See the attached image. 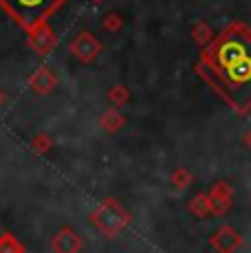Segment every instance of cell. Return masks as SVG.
<instances>
[{
	"label": "cell",
	"instance_id": "3957f363",
	"mask_svg": "<svg viewBox=\"0 0 251 253\" xmlns=\"http://www.w3.org/2000/svg\"><path fill=\"white\" fill-rule=\"evenodd\" d=\"M97 51H99V44L90 36H82L80 40L73 42V53L77 57H82V60H90Z\"/></svg>",
	"mask_w": 251,
	"mask_h": 253
},
{
	"label": "cell",
	"instance_id": "6da1fadb",
	"mask_svg": "<svg viewBox=\"0 0 251 253\" xmlns=\"http://www.w3.org/2000/svg\"><path fill=\"white\" fill-rule=\"evenodd\" d=\"M214 66L225 90L238 106L251 101V38L231 31L214 48Z\"/></svg>",
	"mask_w": 251,
	"mask_h": 253
},
{
	"label": "cell",
	"instance_id": "7a4b0ae2",
	"mask_svg": "<svg viewBox=\"0 0 251 253\" xmlns=\"http://www.w3.org/2000/svg\"><path fill=\"white\" fill-rule=\"evenodd\" d=\"M64 0H0V7L20 27L31 31L38 24H44V20Z\"/></svg>",
	"mask_w": 251,
	"mask_h": 253
},
{
	"label": "cell",
	"instance_id": "277c9868",
	"mask_svg": "<svg viewBox=\"0 0 251 253\" xmlns=\"http://www.w3.org/2000/svg\"><path fill=\"white\" fill-rule=\"evenodd\" d=\"M31 31H33L31 44L36 46L40 53H44V48H46V44H49V40H51V33L46 31V29H44V31H40V24H38L36 29H31Z\"/></svg>",
	"mask_w": 251,
	"mask_h": 253
},
{
	"label": "cell",
	"instance_id": "5b68a950",
	"mask_svg": "<svg viewBox=\"0 0 251 253\" xmlns=\"http://www.w3.org/2000/svg\"><path fill=\"white\" fill-rule=\"evenodd\" d=\"M93 2H101V0H93Z\"/></svg>",
	"mask_w": 251,
	"mask_h": 253
}]
</instances>
